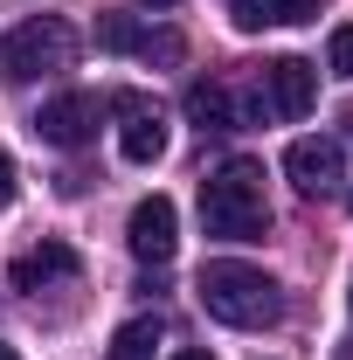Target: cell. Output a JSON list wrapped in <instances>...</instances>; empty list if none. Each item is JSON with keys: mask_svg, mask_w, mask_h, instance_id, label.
Returning <instances> with one entry per match:
<instances>
[{"mask_svg": "<svg viewBox=\"0 0 353 360\" xmlns=\"http://www.w3.org/2000/svg\"><path fill=\"white\" fill-rule=\"evenodd\" d=\"M229 14L236 28H298V21H319V0H236Z\"/></svg>", "mask_w": 353, "mask_h": 360, "instance_id": "cell-10", "label": "cell"}, {"mask_svg": "<svg viewBox=\"0 0 353 360\" xmlns=\"http://www.w3.org/2000/svg\"><path fill=\"white\" fill-rule=\"evenodd\" d=\"M125 125H118V153L132 160V167H153V160H167V111L153 104V97H139V90H118V97H104Z\"/></svg>", "mask_w": 353, "mask_h": 360, "instance_id": "cell-5", "label": "cell"}, {"mask_svg": "<svg viewBox=\"0 0 353 360\" xmlns=\"http://www.w3.org/2000/svg\"><path fill=\"white\" fill-rule=\"evenodd\" d=\"M174 360H215V354H201V347H187V354H174Z\"/></svg>", "mask_w": 353, "mask_h": 360, "instance_id": "cell-16", "label": "cell"}, {"mask_svg": "<svg viewBox=\"0 0 353 360\" xmlns=\"http://www.w3.org/2000/svg\"><path fill=\"white\" fill-rule=\"evenodd\" d=\"M77 270H84V257H77L70 243L42 236L28 257H14V270H7V277H14V291H49V284H70Z\"/></svg>", "mask_w": 353, "mask_h": 360, "instance_id": "cell-9", "label": "cell"}, {"mask_svg": "<svg viewBox=\"0 0 353 360\" xmlns=\"http://www.w3.org/2000/svg\"><path fill=\"white\" fill-rule=\"evenodd\" d=\"M284 174L298 180L305 194H340V180H347V146L326 139V132L291 139V146H284Z\"/></svg>", "mask_w": 353, "mask_h": 360, "instance_id": "cell-7", "label": "cell"}, {"mask_svg": "<svg viewBox=\"0 0 353 360\" xmlns=\"http://www.w3.org/2000/svg\"><path fill=\"white\" fill-rule=\"evenodd\" d=\"M139 7H180V0H139Z\"/></svg>", "mask_w": 353, "mask_h": 360, "instance_id": "cell-17", "label": "cell"}, {"mask_svg": "<svg viewBox=\"0 0 353 360\" xmlns=\"http://www.w3.org/2000/svg\"><path fill=\"white\" fill-rule=\"evenodd\" d=\"M187 118H194L201 132H236V125H243L229 84H194V90H187Z\"/></svg>", "mask_w": 353, "mask_h": 360, "instance_id": "cell-11", "label": "cell"}, {"mask_svg": "<svg viewBox=\"0 0 353 360\" xmlns=\"http://www.w3.org/2000/svg\"><path fill=\"white\" fill-rule=\"evenodd\" d=\"M125 243H132L139 264H174V243H180V215L167 194H146L132 208V222H125Z\"/></svg>", "mask_w": 353, "mask_h": 360, "instance_id": "cell-8", "label": "cell"}, {"mask_svg": "<svg viewBox=\"0 0 353 360\" xmlns=\"http://www.w3.org/2000/svg\"><path fill=\"white\" fill-rule=\"evenodd\" d=\"M326 70L353 84V21H347V28H333V42H326Z\"/></svg>", "mask_w": 353, "mask_h": 360, "instance_id": "cell-14", "label": "cell"}, {"mask_svg": "<svg viewBox=\"0 0 353 360\" xmlns=\"http://www.w3.org/2000/svg\"><path fill=\"white\" fill-rule=\"evenodd\" d=\"M201 222L222 243H257L270 229V194H264V167L257 160H229L201 180Z\"/></svg>", "mask_w": 353, "mask_h": 360, "instance_id": "cell-2", "label": "cell"}, {"mask_svg": "<svg viewBox=\"0 0 353 360\" xmlns=\"http://www.w3.org/2000/svg\"><path fill=\"white\" fill-rule=\"evenodd\" d=\"M201 312L222 319V326H236V333H264L284 319V291H277V277L257 264H236V257H222V264L201 270Z\"/></svg>", "mask_w": 353, "mask_h": 360, "instance_id": "cell-1", "label": "cell"}, {"mask_svg": "<svg viewBox=\"0 0 353 360\" xmlns=\"http://www.w3.org/2000/svg\"><path fill=\"white\" fill-rule=\"evenodd\" d=\"M7 201H14V153L0 146V208H7Z\"/></svg>", "mask_w": 353, "mask_h": 360, "instance_id": "cell-15", "label": "cell"}, {"mask_svg": "<svg viewBox=\"0 0 353 360\" xmlns=\"http://www.w3.org/2000/svg\"><path fill=\"white\" fill-rule=\"evenodd\" d=\"M97 49H111V56H139V49H146V28H139L132 14H104V21H97Z\"/></svg>", "mask_w": 353, "mask_h": 360, "instance_id": "cell-13", "label": "cell"}, {"mask_svg": "<svg viewBox=\"0 0 353 360\" xmlns=\"http://www.w3.org/2000/svg\"><path fill=\"white\" fill-rule=\"evenodd\" d=\"M0 360H21V354H14V347H7V340H0Z\"/></svg>", "mask_w": 353, "mask_h": 360, "instance_id": "cell-18", "label": "cell"}, {"mask_svg": "<svg viewBox=\"0 0 353 360\" xmlns=\"http://www.w3.org/2000/svg\"><path fill=\"white\" fill-rule=\"evenodd\" d=\"M153 354H160V319H125L111 333V354L104 360H153Z\"/></svg>", "mask_w": 353, "mask_h": 360, "instance_id": "cell-12", "label": "cell"}, {"mask_svg": "<svg viewBox=\"0 0 353 360\" xmlns=\"http://www.w3.org/2000/svg\"><path fill=\"white\" fill-rule=\"evenodd\" d=\"M312 97H319V70H312L305 56H277V63H264V77H257V111H270V118H305Z\"/></svg>", "mask_w": 353, "mask_h": 360, "instance_id": "cell-4", "label": "cell"}, {"mask_svg": "<svg viewBox=\"0 0 353 360\" xmlns=\"http://www.w3.org/2000/svg\"><path fill=\"white\" fill-rule=\"evenodd\" d=\"M340 360H353V340H347V347H340Z\"/></svg>", "mask_w": 353, "mask_h": 360, "instance_id": "cell-19", "label": "cell"}, {"mask_svg": "<svg viewBox=\"0 0 353 360\" xmlns=\"http://www.w3.org/2000/svg\"><path fill=\"white\" fill-rule=\"evenodd\" d=\"M77 63V28L63 14H35L14 35H0V77L7 84H35V77H63Z\"/></svg>", "mask_w": 353, "mask_h": 360, "instance_id": "cell-3", "label": "cell"}, {"mask_svg": "<svg viewBox=\"0 0 353 360\" xmlns=\"http://www.w3.org/2000/svg\"><path fill=\"white\" fill-rule=\"evenodd\" d=\"M97 118H104V97H90V90H63V97H49L42 111H35V132L49 146H63V153H77L97 139Z\"/></svg>", "mask_w": 353, "mask_h": 360, "instance_id": "cell-6", "label": "cell"}]
</instances>
